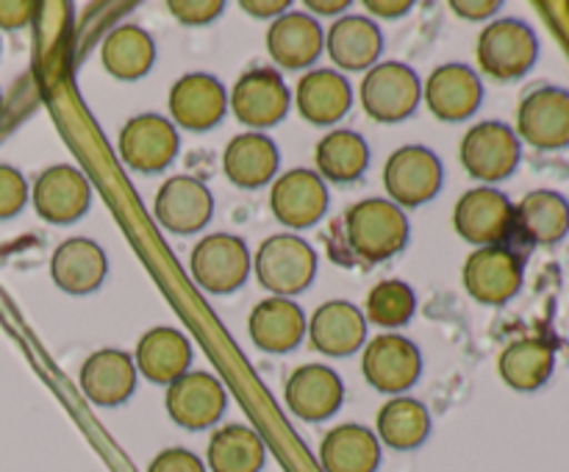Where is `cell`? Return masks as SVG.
<instances>
[{
    "instance_id": "16",
    "label": "cell",
    "mask_w": 569,
    "mask_h": 472,
    "mask_svg": "<svg viewBox=\"0 0 569 472\" xmlns=\"http://www.w3.org/2000/svg\"><path fill=\"white\" fill-rule=\"evenodd\" d=\"M328 183L315 170H289L276 178L270 192V209L281 225L300 231L311 228L328 214Z\"/></svg>"
},
{
    "instance_id": "13",
    "label": "cell",
    "mask_w": 569,
    "mask_h": 472,
    "mask_svg": "<svg viewBox=\"0 0 569 472\" xmlns=\"http://www.w3.org/2000/svg\"><path fill=\"white\" fill-rule=\"evenodd\" d=\"M167 414L187 431H206L217 425L228 405L226 386L211 372L189 370L167 386Z\"/></svg>"
},
{
    "instance_id": "36",
    "label": "cell",
    "mask_w": 569,
    "mask_h": 472,
    "mask_svg": "<svg viewBox=\"0 0 569 472\" xmlns=\"http://www.w3.org/2000/svg\"><path fill=\"white\" fill-rule=\"evenodd\" d=\"M264 455V442L248 425L220 428L209 439V450H206L211 472H261Z\"/></svg>"
},
{
    "instance_id": "42",
    "label": "cell",
    "mask_w": 569,
    "mask_h": 472,
    "mask_svg": "<svg viewBox=\"0 0 569 472\" xmlns=\"http://www.w3.org/2000/svg\"><path fill=\"white\" fill-rule=\"evenodd\" d=\"M450 9L459 17H465V20H487V17L498 14L503 3L500 0H453Z\"/></svg>"
},
{
    "instance_id": "24",
    "label": "cell",
    "mask_w": 569,
    "mask_h": 472,
    "mask_svg": "<svg viewBox=\"0 0 569 472\" xmlns=\"http://www.w3.org/2000/svg\"><path fill=\"white\" fill-rule=\"evenodd\" d=\"M81 389L94 405H122L137 389V364L126 350H94L81 366Z\"/></svg>"
},
{
    "instance_id": "29",
    "label": "cell",
    "mask_w": 569,
    "mask_h": 472,
    "mask_svg": "<svg viewBox=\"0 0 569 472\" xmlns=\"http://www.w3.org/2000/svg\"><path fill=\"white\" fill-rule=\"evenodd\" d=\"M326 48L339 70H372L383 50L381 28L365 14H345L328 28Z\"/></svg>"
},
{
    "instance_id": "39",
    "label": "cell",
    "mask_w": 569,
    "mask_h": 472,
    "mask_svg": "<svg viewBox=\"0 0 569 472\" xmlns=\"http://www.w3.org/2000/svg\"><path fill=\"white\" fill-rule=\"evenodd\" d=\"M167 11L183 26H206L226 11V3L222 0H170Z\"/></svg>"
},
{
    "instance_id": "46",
    "label": "cell",
    "mask_w": 569,
    "mask_h": 472,
    "mask_svg": "<svg viewBox=\"0 0 569 472\" xmlns=\"http://www.w3.org/2000/svg\"><path fill=\"white\" fill-rule=\"evenodd\" d=\"M0 106H3V94H0Z\"/></svg>"
},
{
    "instance_id": "1",
    "label": "cell",
    "mask_w": 569,
    "mask_h": 472,
    "mask_svg": "<svg viewBox=\"0 0 569 472\" xmlns=\"http://www.w3.org/2000/svg\"><path fill=\"white\" fill-rule=\"evenodd\" d=\"M339 233L342 250L337 261H361V264H381L395 259L409 244V217L400 205L387 198H367L350 205L342 220L333 225Z\"/></svg>"
},
{
    "instance_id": "15",
    "label": "cell",
    "mask_w": 569,
    "mask_h": 472,
    "mask_svg": "<svg viewBox=\"0 0 569 472\" xmlns=\"http://www.w3.org/2000/svg\"><path fill=\"white\" fill-rule=\"evenodd\" d=\"M31 203L37 214L50 225H70L89 211L92 189L81 170L70 164H53L39 172V178L33 181Z\"/></svg>"
},
{
    "instance_id": "5",
    "label": "cell",
    "mask_w": 569,
    "mask_h": 472,
    "mask_svg": "<svg viewBox=\"0 0 569 472\" xmlns=\"http://www.w3.org/2000/svg\"><path fill=\"white\" fill-rule=\"evenodd\" d=\"M422 100L420 76L403 61H381L361 81V106L367 117L383 125L409 120Z\"/></svg>"
},
{
    "instance_id": "31",
    "label": "cell",
    "mask_w": 569,
    "mask_h": 472,
    "mask_svg": "<svg viewBox=\"0 0 569 472\" xmlns=\"http://www.w3.org/2000/svg\"><path fill=\"white\" fill-rule=\"evenodd\" d=\"M556 344L542 337H526L503 348L498 359V372L506 386L515 392H539L553 378Z\"/></svg>"
},
{
    "instance_id": "9",
    "label": "cell",
    "mask_w": 569,
    "mask_h": 472,
    "mask_svg": "<svg viewBox=\"0 0 569 472\" xmlns=\"http://www.w3.org/2000/svg\"><path fill=\"white\" fill-rule=\"evenodd\" d=\"M453 228L476 248L506 244L515 233V203L495 187H476L459 198L453 209Z\"/></svg>"
},
{
    "instance_id": "19",
    "label": "cell",
    "mask_w": 569,
    "mask_h": 472,
    "mask_svg": "<svg viewBox=\"0 0 569 472\" xmlns=\"http://www.w3.org/2000/svg\"><path fill=\"white\" fill-rule=\"evenodd\" d=\"M170 114L178 128L187 131H209L226 117L228 92L214 76L187 72L170 89Z\"/></svg>"
},
{
    "instance_id": "30",
    "label": "cell",
    "mask_w": 569,
    "mask_h": 472,
    "mask_svg": "<svg viewBox=\"0 0 569 472\" xmlns=\"http://www.w3.org/2000/svg\"><path fill=\"white\" fill-rule=\"evenodd\" d=\"M281 155H278L276 142L259 131L239 133L228 142L222 153V170L228 181L239 189H261L276 178Z\"/></svg>"
},
{
    "instance_id": "32",
    "label": "cell",
    "mask_w": 569,
    "mask_h": 472,
    "mask_svg": "<svg viewBox=\"0 0 569 472\" xmlns=\"http://www.w3.org/2000/svg\"><path fill=\"white\" fill-rule=\"evenodd\" d=\"M320 464L326 472H376L381 464V442L365 425H337L322 439Z\"/></svg>"
},
{
    "instance_id": "28",
    "label": "cell",
    "mask_w": 569,
    "mask_h": 472,
    "mask_svg": "<svg viewBox=\"0 0 569 472\" xmlns=\"http://www.w3.org/2000/svg\"><path fill=\"white\" fill-rule=\"evenodd\" d=\"M306 314L289 298H264L248 320L250 339L264 353H292L306 337Z\"/></svg>"
},
{
    "instance_id": "27",
    "label": "cell",
    "mask_w": 569,
    "mask_h": 472,
    "mask_svg": "<svg viewBox=\"0 0 569 472\" xmlns=\"http://www.w3.org/2000/svg\"><path fill=\"white\" fill-rule=\"evenodd\" d=\"M515 233L528 244L553 248L569 237V200L556 189H533L515 205Z\"/></svg>"
},
{
    "instance_id": "20",
    "label": "cell",
    "mask_w": 569,
    "mask_h": 472,
    "mask_svg": "<svg viewBox=\"0 0 569 472\" xmlns=\"http://www.w3.org/2000/svg\"><path fill=\"white\" fill-rule=\"evenodd\" d=\"M283 400L295 416L306 422L328 420L345 403V383L331 366L303 364L287 378Z\"/></svg>"
},
{
    "instance_id": "2",
    "label": "cell",
    "mask_w": 569,
    "mask_h": 472,
    "mask_svg": "<svg viewBox=\"0 0 569 472\" xmlns=\"http://www.w3.org/2000/svg\"><path fill=\"white\" fill-rule=\"evenodd\" d=\"M476 59L483 76L498 83H511L526 78L539 61V37L526 20L500 17L489 22L476 44Z\"/></svg>"
},
{
    "instance_id": "18",
    "label": "cell",
    "mask_w": 569,
    "mask_h": 472,
    "mask_svg": "<svg viewBox=\"0 0 569 472\" xmlns=\"http://www.w3.org/2000/svg\"><path fill=\"white\" fill-rule=\"evenodd\" d=\"M422 98L431 114L442 122H465L481 109L483 81L472 67L450 61L437 67L422 87Z\"/></svg>"
},
{
    "instance_id": "3",
    "label": "cell",
    "mask_w": 569,
    "mask_h": 472,
    "mask_svg": "<svg viewBox=\"0 0 569 472\" xmlns=\"http://www.w3.org/2000/svg\"><path fill=\"white\" fill-rule=\"evenodd\" d=\"M256 278L272 298H289L306 292L317 275V253L303 237L276 233L264 239L253 259Z\"/></svg>"
},
{
    "instance_id": "34",
    "label": "cell",
    "mask_w": 569,
    "mask_h": 472,
    "mask_svg": "<svg viewBox=\"0 0 569 472\" xmlns=\"http://www.w3.org/2000/svg\"><path fill=\"white\" fill-rule=\"evenodd\" d=\"M106 72L117 81H139L156 61V42L144 28L117 26L100 48Z\"/></svg>"
},
{
    "instance_id": "4",
    "label": "cell",
    "mask_w": 569,
    "mask_h": 472,
    "mask_svg": "<svg viewBox=\"0 0 569 472\" xmlns=\"http://www.w3.org/2000/svg\"><path fill=\"white\" fill-rule=\"evenodd\" d=\"M459 159L467 175L489 187V183H500L515 175L522 159V142L515 128L506 122H478L461 139Z\"/></svg>"
},
{
    "instance_id": "33",
    "label": "cell",
    "mask_w": 569,
    "mask_h": 472,
    "mask_svg": "<svg viewBox=\"0 0 569 472\" xmlns=\"http://www.w3.org/2000/svg\"><path fill=\"white\" fill-rule=\"evenodd\" d=\"M317 175L331 183H353L370 167V144L350 128H337L320 139L315 153Z\"/></svg>"
},
{
    "instance_id": "26",
    "label": "cell",
    "mask_w": 569,
    "mask_h": 472,
    "mask_svg": "<svg viewBox=\"0 0 569 472\" xmlns=\"http://www.w3.org/2000/svg\"><path fill=\"white\" fill-rule=\"evenodd\" d=\"M295 106H298L300 117L311 125H337L353 106V89L342 72L311 70L298 81Z\"/></svg>"
},
{
    "instance_id": "6",
    "label": "cell",
    "mask_w": 569,
    "mask_h": 472,
    "mask_svg": "<svg viewBox=\"0 0 569 472\" xmlns=\"http://www.w3.org/2000/svg\"><path fill=\"white\" fill-rule=\"evenodd\" d=\"M467 294L483 305H506L520 294L526 281V259L506 244L476 248L461 272Z\"/></svg>"
},
{
    "instance_id": "14",
    "label": "cell",
    "mask_w": 569,
    "mask_h": 472,
    "mask_svg": "<svg viewBox=\"0 0 569 472\" xmlns=\"http://www.w3.org/2000/svg\"><path fill=\"white\" fill-rule=\"evenodd\" d=\"M178 128L172 120L161 114H139L126 122L120 131L117 148L120 159L137 172H161L176 161L178 155Z\"/></svg>"
},
{
    "instance_id": "21",
    "label": "cell",
    "mask_w": 569,
    "mask_h": 472,
    "mask_svg": "<svg viewBox=\"0 0 569 472\" xmlns=\"http://www.w3.org/2000/svg\"><path fill=\"white\" fill-rule=\"evenodd\" d=\"M267 50L283 70H306L326 50V31L306 11H287L267 31Z\"/></svg>"
},
{
    "instance_id": "35",
    "label": "cell",
    "mask_w": 569,
    "mask_h": 472,
    "mask_svg": "<svg viewBox=\"0 0 569 472\" xmlns=\"http://www.w3.org/2000/svg\"><path fill=\"white\" fill-rule=\"evenodd\" d=\"M376 436L392 450H417L431 433V414L426 403L398 394L378 411Z\"/></svg>"
},
{
    "instance_id": "25",
    "label": "cell",
    "mask_w": 569,
    "mask_h": 472,
    "mask_svg": "<svg viewBox=\"0 0 569 472\" xmlns=\"http://www.w3.org/2000/svg\"><path fill=\"white\" fill-rule=\"evenodd\" d=\"M137 372H142L150 383L170 386L181 375L192 370V344L178 328L159 325L142 333L133 355Z\"/></svg>"
},
{
    "instance_id": "7",
    "label": "cell",
    "mask_w": 569,
    "mask_h": 472,
    "mask_svg": "<svg viewBox=\"0 0 569 472\" xmlns=\"http://www.w3.org/2000/svg\"><path fill=\"white\" fill-rule=\"evenodd\" d=\"M445 167L433 150L422 144H406L395 150L383 167V187L389 200L400 209H417L433 200L442 189Z\"/></svg>"
},
{
    "instance_id": "43",
    "label": "cell",
    "mask_w": 569,
    "mask_h": 472,
    "mask_svg": "<svg viewBox=\"0 0 569 472\" xmlns=\"http://www.w3.org/2000/svg\"><path fill=\"white\" fill-rule=\"evenodd\" d=\"M365 9L370 14L383 17V20H395V17H406L415 3L411 0H365Z\"/></svg>"
},
{
    "instance_id": "12",
    "label": "cell",
    "mask_w": 569,
    "mask_h": 472,
    "mask_svg": "<svg viewBox=\"0 0 569 472\" xmlns=\"http://www.w3.org/2000/svg\"><path fill=\"white\" fill-rule=\"evenodd\" d=\"M228 106H231L233 117L242 125L261 133L264 128L278 125L289 114L292 100H289L287 83H283V78L276 70L256 67V70H248L239 78Z\"/></svg>"
},
{
    "instance_id": "17",
    "label": "cell",
    "mask_w": 569,
    "mask_h": 472,
    "mask_svg": "<svg viewBox=\"0 0 569 472\" xmlns=\"http://www.w3.org/2000/svg\"><path fill=\"white\" fill-rule=\"evenodd\" d=\"M153 214L159 225L170 233H189L203 231L214 214V194L203 181L192 175H172L170 181L161 183L156 194Z\"/></svg>"
},
{
    "instance_id": "23",
    "label": "cell",
    "mask_w": 569,
    "mask_h": 472,
    "mask_svg": "<svg viewBox=\"0 0 569 472\" xmlns=\"http://www.w3.org/2000/svg\"><path fill=\"white\" fill-rule=\"evenodd\" d=\"M309 342L331 359H345L365 348L367 342V320L365 311L356 309L348 300H331L322 303L309 320Z\"/></svg>"
},
{
    "instance_id": "40",
    "label": "cell",
    "mask_w": 569,
    "mask_h": 472,
    "mask_svg": "<svg viewBox=\"0 0 569 472\" xmlns=\"http://www.w3.org/2000/svg\"><path fill=\"white\" fill-rule=\"evenodd\" d=\"M148 472H206V464L187 448H167L150 461Z\"/></svg>"
},
{
    "instance_id": "44",
    "label": "cell",
    "mask_w": 569,
    "mask_h": 472,
    "mask_svg": "<svg viewBox=\"0 0 569 472\" xmlns=\"http://www.w3.org/2000/svg\"><path fill=\"white\" fill-rule=\"evenodd\" d=\"M239 6H242L250 17H276L278 20L281 14H287L289 0H242Z\"/></svg>"
},
{
    "instance_id": "22",
    "label": "cell",
    "mask_w": 569,
    "mask_h": 472,
    "mask_svg": "<svg viewBox=\"0 0 569 472\" xmlns=\"http://www.w3.org/2000/svg\"><path fill=\"white\" fill-rule=\"evenodd\" d=\"M109 275V259L98 242L87 237H72L53 250L50 278L67 294H92L103 287Z\"/></svg>"
},
{
    "instance_id": "10",
    "label": "cell",
    "mask_w": 569,
    "mask_h": 472,
    "mask_svg": "<svg viewBox=\"0 0 569 472\" xmlns=\"http://www.w3.org/2000/svg\"><path fill=\"white\" fill-rule=\"evenodd\" d=\"M189 270L206 292L231 294L248 281L253 259H250L244 239L233 237V233H211L194 244Z\"/></svg>"
},
{
    "instance_id": "37",
    "label": "cell",
    "mask_w": 569,
    "mask_h": 472,
    "mask_svg": "<svg viewBox=\"0 0 569 472\" xmlns=\"http://www.w3.org/2000/svg\"><path fill=\"white\" fill-rule=\"evenodd\" d=\"M417 314V292L406 281H381L370 289L365 320L381 328L409 325Z\"/></svg>"
},
{
    "instance_id": "11",
    "label": "cell",
    "mask_w": 569,
    "mask_h": 472,
    "mask_svg": "<svg viewBox=\"0 0 569 472\" xmlns=\"http://www.w3.org/2000/svg\"><path fill=\"white\" fill-rule=\"evenodd\" d=\"M361 372L376 392L392 394L409 392L422 375V355L411 339L400 333H381L372 339L361 355Z\"/></svg>"
},
{
    "instance_id": "8",
    "label": "cell",
    "mask_w": 569,
    "mask_h": 472,
    "mask_svg": "<svg viewBox=\"0 0 569 472\" xmlns=\"http://www.w3.org/2000/svg\"><path fill=\"white\" fill-rule=\"evenodd\" d=\"M515 133L542 153L569 148V89L548 83L528 92L517 109Z\"/></svg>"
},
{
    "instance_id": "45",
    "label": "cell",
    "mask_w": 569,
    "mask_h": 472,
    "mask_svg": "<svg viewBox=\"0 0 569 472\" xmlns=\"http://www.w3.org/2000/svg\"><path fill=\"white\" fill-rule=\"evenodd\" d=\"M350 9V0H306V11L311 14H342Z\"/></svg>"
},
{
    "instance_id": "38",
    "label": "cell",
    "mask_w": 569,
    "mask_h": 472,
    "mask_svg": "<svg viewBox=\"0 0 569 472\" xmlns=\"http://www.w3.org/2000/svg\"><path fill=\"white\" fill-rule=\"evenodd\" d=\"M28 181L20 170L0 164V220H11L28 203Z\"/></svg>"
},
{
    "instance_id": "41",
    "label": "cell",
    "mask_w": 569,
    "mask_h": 472,
    "mask_svg": "<svg viewBox=\"0 0 569 472\" xmlns=\"http://www.w3.org/2000/svg\"><path fill=\"white\" fill-rule=\"evenodd\" d=\"M39 11L33 0H0V31H17L26 28Z\"/></svg>"
}]
</instances>
